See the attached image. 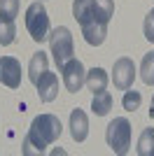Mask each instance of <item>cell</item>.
<instances>
[{
    "instance_id": "cell-20",
    "label": "cell",
    "mask_w": 154,
    "mask_h": 156,
    "mask_svg": "<svg viewBox=\"0 0 154 156\" xmlns=\"http://www.w3.org/2000/svg\"><path fill=\"white\" fill-rule=\"evenodd\" d=\"M149 119H154V96H152V103H149Z\"/></svg>"
},
{
    "instance_id": "cell-14",
    "label": "cell",
    "mask_w": 154,
    "mask_h": 156,
    "mask_svg": "<svg viewBox=\"0 0 154 156\" xmlns=\"http://www.w3.org/2000/svg\"><path fill=\"white\" fill-rule=\"evenodd\" d=\"M14 37H16V23H14V19H7V16L0 14V44L2 47L12 44Z\"/></svg>"
},
{
    "instance_id": "cell-4",
    "label": "cell",
    "mask_w": 154,
    "mask_h": 156,
    "mask_svg": "<svg viewBox=\"0 0 154 156\" xmlns=\"http://www.w3.org/2000/svg\"><path fill=\"white\" fill-rule=\"evenodd\" d=\"M49 44H51V54L56 61L58 70L63 68L70 58H75V44H72V33L65 26H56L54 30H49Z\"/></svg>"
},
{
    "instance_id": "cell-17",
    "label": "cell",
    "mask_w": 154,
    "mask_h": 156,
    "mask_svg": "<svg viewBox=\"0 0 154 156\" xmlns=\"http://www.w3.org/2000/svg\"><path fill=\"white\" fill-rule=\"evenodd\" d=\"M0 14L7 19L19 16V0H0Z\"/></svg>"
},
{
    "instance_id": "cell-19",
    "label": "cell",
    "mask_w": 154,
    "mask_h": 156,
    "mask_svg": "<svg viewBox=\"0 0 154 156\" xmlns=\"http://www.w3.org/2000/svg\"><path fill=\"white\" fill-rule=\"evenodd\" d=\"M142 30H145V37H147L149 42H154V7L147 12V16H145V26H142Z\"/></svg>"
},
{
    "instance_id": "cell-9",
    "label": "cell",
    "mask_w": 154,
    "mask_h": 156,
    "mask_svg": "<svg viewBox=\"0 0 154 156\" xmlns=\"http://www.w3.org/2000/svg\"><path fill=\"white\" fill-rule=\"evenodd\" d=\"M35 89H38V96H40L42 103H51V100H56V96H58V77L54 72L47 70L45 75L38 79Z\"/></svg>"
},
{
    "instance_id": "cell-13",
    "label": "cell",
    "mask_w": 154,
    "mask_h": 156,
    "mask_svg": "<svg viewBox=\"0 0 154 156\" xmlns=\"http://www.w3.org/2000/svg\"><path fill=\"white\" fill-rule=\"evenodd\" d=\"M112 93L108 91H101V93H94V100H91V110L96 117H105L110 110H112Z\"/></svg>"
},
{
    "instance_id": "cell-3",
    "label": "cell",
    "mask_w": 154,
    "mask_h": 156,
    "mask_svg": "<svg viewBox=\"0 0 154 156\" xmlns=\"http://www.w3.org/2000/svg\"><path fill=\"white\" fill-rule=\"evenodd\" d=\"M26 30L35 42H45L49 37V30H51L49 14H47V7L40 0L31 2V7L26 9Z\"/></svg>"
},
{
    "instance_id": "cell-7",
    "label": "cell",
    "mask_w": 154,
    "mask_h": 156,
    "mask_svg": "<svg viewBox=\"0 0 154 156\" xmlns=\"http://www.w3.org/2000/svg\"><path fill=\"white\" fill-rule=\"evenodd\" d=\"M133 79H135V65L131 58H117L115 61V68H112V82L119 91H126L133 86Z\"/></svg>"
},
{
    "instance_id": "cell-8",
    "label": "cell",
    "mask_w": 154,
    "mask_h": 156,
    "mask_svg": "<svg viewBox=\"0 0 154 156\" xmlns=\"http://www.w3.org/2000/svg\"><path fill=\"white\" fill-rule=\"evenodd\" d=\"M0 84H5L7 89H19L21 86V63L14 56L0 58Z\"/></svg>"
},
{
    "instance_id": "cell-1",
    "label": "cell",
    "mask_w": 154,
    "mask_h": 156,
    "mask_svg": "<svg viewBox=\"0 0 154 156\" xmlns=\"http://www.w3.org/2000/svg\"><path fill=\"white\" fill-rule=\"evenodd\" d=\"M61 133H63V126H61V119L56 114H40V117H35L24 137V154L26 156L42 154L51 142H56L61 137Z\"/></svg>"
},
{
    "instance_id": "cell-2",
    "label": "cell",
    "mask_w": 154,
    "mask_h": 156,
    "mask_svg": "<svg viewBox=\"0 0 154 156\" xmlns=\"http://www.w3.org/2000/svg\"><path fill=\"white\" fill-rule=\"evenodd\" d=\"M72 16L82 28L84 40L89 42L91 47H98L105 42V35H108V23L98 14L94 0H72Z\"/></svg>"
},
{
    "instance_id": "cell-10",
    "label": "cell",
    "mask_w": 154,
    "mask_h": 156,
    "mask_svg": "<svg viewBox=\"0 0 154 156\" xmlns=\"http://www.w3.org/2000/svg\"><path fill=\"white\" fill-rule=\"evenodd\" d=\"M70 135L75 142H84L86 135H89V119L79 107H75L70 112Z\"/></svg>"
},
{
    "instance_id": "cell-21",
    "label": "cell",
    "mask_w": 154,
    "mask_h": 156,
    "mask_svg": "<svg viewBox=\"0 0 154 156\" xmlns=\"http://www.w3.org/2000/svg\"><path fill=\"white\" fill-rule=\"evenodd\" d=\"M152 56H154V51H152Z\"/></svg>"
},
{
    "instance_id": "cell-5",
    "label": "cell",
    "mask_w": 154,
    "mask_h": 156,
    "mask_svg": "<svg viewBox=\"0 0 154 156\" xmlns=\"http://www.w3.org/2000/svg\"><path fill=\"white\" fill-rule=\"evenodd\" d=\"M105 142L115 154L124 156L131 147V124L126 117H117L110 121V126L105 128Z\"/></svg>"
},
{
    "instance_id": "cell-11",
    "label": "cell",
    "mask_w": 154,
    "mask_h": 156,
    "mask_svg": "<svg viewBox=\"0 0 154 156\" xmlns=\"http://www.w3.org/2000/svg\"><path fill=\"white\" fill-rule=\"evenodd\" d=\"M47 70H49V58H47V54L45 51L33 54L31 63H28V79H31L33 84H38V79L42 77Z\"/></svg>"
},
{
    "instance_id": "cell-6",
    "label": "cell",
    "mask_w": 154,
    "mask_h": 156,
    "mask_svg": "<svg viewBox=\"0 0 154 156\" xmlns=\"http://www.w3.org/2000/svg\"><path fill=\"white\" fill-rule=\"evenodd\" d=\"M61 72H63V84L70 93H77L86 82V70H84L82 61H77V58H70L61 68Z\"/></svg>"
},
{
    "instance_id": "cell-12",
    "label": "cell",
    "mask_w": 154,
    "mask_h": 156,
    "mask_svg": "<svg viewBox=\"0 0 154 156\" xmlns=\"http://www.w3.org/2000/svg\"><path fill=\"white\" fill-rule=\"evenodd\" d=\"M86 89H89L91 93H101L105 91V86H108V72L103 70V68H91L89 72H86Z\"/></svg>"
},
{
    "instance_id": "cell-16",
    "label": "cell",
    "mask_w": 154,
    "mask_h": 156,
    "mask_svg": "<svg viewBox=\"0 0 154 156\" xmlns=\"http://www.w3.org/2000/svg\"><path fill=\"white\" fill-rule=\"evenodd\" d=\"M140 103H142L140 91H131V89H126V93H124V98H122L124 110H126V112H135L138 107H140Z\"/></svg>"
},
{
    "instance_id": "cell-18",
    "label": "cell",
    "mask_w": 154,
    "mask_h": 156,
    "mask_svg": "<svg viewBox=\"0 0 154 156\" xmlns=\"http://www.w3.org/2000/svg\"><path fill=\"white\" fill-rule=\"evenodd\" d=\"M94 5H96L98 14H101L105 21L112 19V14H115V2H112V0H94Z\"/></svg>"
},
{
    "instance_id": "cell-15",
    "label": "cell",
    "mask_w": 154,
    "mask_h": 156,
    "mask_svg": "<svg viewBox=\"0 0 154 156\" xmlns=\"http://www.w3.org/2000/svg\"><path fill=\"white\" fill-rule=\"evenodd\" d=\"M138 154L140 156H152L154 154V128H145L140 140H138Z\"/></svg>"
}]
</instances>
